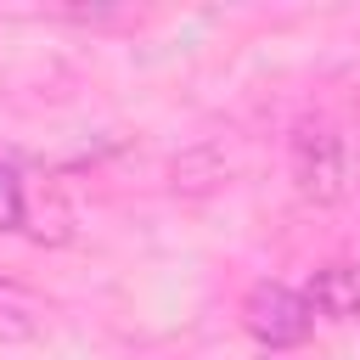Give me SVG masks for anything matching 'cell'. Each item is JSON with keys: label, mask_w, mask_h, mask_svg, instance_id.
<instances>
[{"label": "cell", "mask_w": 360, "mask_h": 360, "mask_svg": "<svg viewBox=\"0 0 360 360\" xmlns=\"http://www.w3.org/2000/svg\"><path fill=\"white\" fill-rule=\"evenodd\" d=\"M287 158H292V186H298L304 202L326 208V202H338L349 191V146L326 118H304L292 129Z\"/></svg>", "instance_id": "6da1fadb"}, {"label": "cell", "mask_w": 360, "mask_h": 360, "mask_svg": "<svg viewBox=\"0 0 360 360\" xmlns=\"http://www.w3.org/2000/svg\"><path fill=\"white\" fill-rule=\"evenodd\" d=\"M242 326H248L264 349H298V343H309V332H315V309L304 304V292H292V287H281V281H259V287H248V298H242Z\"/></svg>", "instance_id": "7a4b0ae2"}, {"label": "cell", "mask_w": 360, "mask_h": 360, "mask_svg": "<svg viewBox=\"0 0 360 360\" xmlns=\"http://www.w3.org/2000/svg\"><path fill=\"white\" fill-rule=\"evenodd\" d=\"M304 304L326 321H360V264H349V259L321 264L304 287Z\"/></svg>", "instance_id": "3957f363"}, {"label": "cell", "mask_w": 360, "mask_h": 360, "mask_svg": "<svg viewBox=\"0 0 360 360\" xmlns=\"http://www.w3.org/2000/svg\"><path fill=\"white\" fill-rule=\"evenodd\" d=\"M39 321H45L39 298H34L22 281L0 276V343H28V338H39Z\"/></svg>", "instance_id": "277c9868"}, {"label": "cell", "mask_w": 360, "mask_h": 360, "mask_svg": "<svg viewBox=\"0 0 360 360\" xmlns=\"http://www.w3.org/2000/svg\"><path fill=\"white\" fill-rule=\"evenodd\" d=\"M28 225V202H22V180L17 169L0 158V231H22Z\"/></svg>", "instance_id": "5b68a950"}]
</instances>
